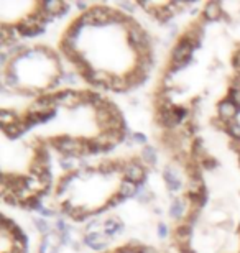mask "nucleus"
Segmentation results:
<instances>
[{
	"label": "nucleus",
	"instance_id": "1",
	"mask_svg": "<svg viewBox=\"0 0 240 253\" xmlns=\"http://www.w3.org/2000/svg\"><path fill=\"white\" fill-rule=\"evenodd\" d=\"M127 38H129V44L137 53V56L151 53L153 43H151L150 35H148L146 30H144V27H140L139 23H135L134 27H130L127 30Z\"/></svg>",
	"mask_w": 240,
	"mask_h": 253
},
{
	"label": "nucleus",
	"instance_id": "2",
	"mask_svg": "<svg viewBox=\"0 0 240 253\" xmlns=\"http://www.w3.org/2000/svg\"><path fill=\"white\" fill-rule=\"evenodd\" d=\"M49 143L63 156H69V158L83 156L84 138H73V136H68V135H61V136H56V138H51Z\"/></svg>",
	"mask_w": 240,
	"mask_h": 253
},
{
	"label": "nucleus",
	"instance_id": "3",
	"mask_svg": "<svg viewBox=\"0 0 240 253\" xmlns=\"http://www.w3.org/2000/svg\"><path fill=\"white\" fill-rule=\"evenodd\" d=\"M194 46L185 38H180V42L171 49V63L173 64H185L188 66L192 59Z\"/></svg>",
	"mask_w": 240,
	"mask_h": 253
},
{
	"label": "nucleus",
	"instance_id": "4",
	"mask_svg": "<svg viewBox=\"0 0 240 253\" xmlns=\"http://www.w3.org/2000/svg\"><path fill=\"white\" fill-rule=\"evenodd\" d=\"M124 179H129L135 184H142L146 179V171L144 168V165L139 160H130L124 161V169H122Z\"/></svg>",
	"mask_w": 240,
	"mask_h": 253
},
{
	"label": "nucleus",
	"instance_id": "5",
	"mask_svg": "<svg viewBox=\"0 0 240 253\" xmlns=\"http://www.w3.org/2000/svg\"><path fill=\"white\" fill-rule=\"evenodd\" d=\"M54 102H56V107L76 109V107H79V105H83V99H81V92L66 89V90H59V92L54 94Z\"/></svg>",
	"mask_w": 240,
	"mask_h": 253
},
{
	"label": "nucleus",
	"instance_id": "6",
	"mask_svg": "<svg viewBox=\"0 0 240 253\" xmlns=\"http://www.w3.org/2000/svg\"><path fill=\"white\" fill-rule=\"evenodd\" d=\"M173 237H175V244L176 247L180 249L181 252L185 250H190L191 247V239H192V225L186 224V222H183V224H180L176 227L175 234H173Z\"/></svg>",
	"mask_w": 240,
	"mask_h": 253
},
{
	"label": "nucleus",
	"instance_id": "7",
	"mask_svg": "<svg viewBox=\"0 0 240 253\" xmlns=\"http://www.w3.org/2000/svg\"><path fill=\"white\" fill-rule=\"evenodd\" d=\"M240 114V109L237 107L232 100L224 99L217 104V117L222 120L224 124H231L237 119V115Z\"/></svg>",
	"mask_w": 240,
	"mask_h": 253
},
{
	"label": "nucleus",
	"instance_id": "8",
	"mask_svg": "<svg viewBox=\"0 0 240 253\" xmlns=\"http://www.w3.org/2000/svg\"><path fill=\"white\" fill-rule=\"evenodd\" d=\"M84 245L89 247V249H93L96 252H104L107 250V245H109L110 239H107L105 234H100V232H89V234L84 235Z\"/></svg>",
	"mask_w": 240,
	"mask_h": 253
},
{
	"label": "nucleus",
	"instance_id": "9",
	"mask_svg": "<svg viewBox=\"0 0 240 253\" xmlns=\"http://www.w3.org/2000/svg\"><path fill=\"white\" fill-rule=\"evenodd\" d=\"M110 7H104V5H94L89 8V13L93 17L96 27H102V25H110L112 23V15Z\"/></svg>",
	"mask_w": 240,
	"mask_h": 253
},
{
	"label": "nucleus",
	"instance_id": "10",
	"mask_svg": "<svg viewBox=\"0 0 240 253\" xmlns=\"http://www.w3.org/2000/svg\"><path fill=\"white\" fill-rule=\"evenodd\" d=\"M43 12L49 15V17H63V13H66L69 10V5L63 2V0H45L42 2Z\"/></svg>",
	"mask_w": 240,
	"mask_h": 253
},
{
	"label": "nucleus",
	"instance_id": "11",
	"mask_svg": "<svg viewBox=\"0 0 240 253\" xmlns=\"http://www.w3.org/2000/svg\"><path fill=\"white\" fill-rule=\"evenodd\" d=\"M222 3L219 0H212V2H207L204 5L202 10V17L204 22H217V20L222 18Z\"/></svg>",
	"mask_w": 240,
	"mask_h": 253
},
{
	"label": "nucleus",
	"instance_id": "12",
	"mask_svg": "<svg viewBox=\"0 0 240 253\" xmlns=\"http://www.w3.org/2000/svg\"><path fill=\"white\" fill-rule=\"evenodd\" d=\"M175 109V107H173ZM156 122L160 124L163 128L166 130H173L176 125H180L181 122L178 120V117L175 115V112L173 110H158V115H156Z\"/></svg>",
	"mask_w": 240,
	"mask_h": 253
},
{
	"label": "nucleus",
	"instance_id": "13",
	"mask_svg": "<svg viewBox=\"0 0 240 253\" xmlns=\"http://www.w3.org/2000/svg\"><path fill=\"white\" fill-rule=\"evenodd\" d=\"M163 179H165V183L168 188H170V191H181L183 189V181L171 166H168V168H165V171H163Z\"/></svg>",
	"mask_w": 240,
	"mask_h": 253
},
{
	"label": "nucleus",
	"instance_id": "14",
	"mask_svg": "<svg viewBox=\"0 0 240 253\" xmlns=\"http://www.w3.org/2000/svg\"><path fill=\"white\" fill-rule=\"evenodd\" d=\"M110 79H112V74H109L107 71H104V69H94V73L89 78L88 83L96 85V87H105V89H109Z\"/></svg>",
	"mask_w": 240,
	"mask_h": 253
},
{
	"label": "nucleus",
	"instance_id": "15",
	"mask_svg": "<svg viewBox=\"0 0 240 253\" xmlns=\"http://www.w3.org/2000/svg\"><path fill=\"white\" fill-rule=\"evenodd\" d=\"M117 194H119L122 199H130V197H135L139 194V184L132 183L129 179H122L120 184H119V191H117Z\"/></svg>",
	"mask_w": 240,
	"mask_h": 253
},
{
	"label": "nucleus",
	"instance_id": "16",
	"mask_svg": "<svg viewBox=\"0 0 240 253\" xmlns=\"http://www.w3.org/2000/svg\"><path fill=\"white\" fill-rule=\"evenodd\" d=\"M102 229H104V234L107 237H112L115 234H122L124 232V224L117 219V217H109V219L104 220V224H102Z\"/></svg>",
	"mask_w": 240,
	"mask_h": 253
},
{
	"label": "nucleus",
	"instance_id": "17",
	"mask_svg": "<svg viewBox=\"0 0 240 253\" xmlns=\"http://www.w3.org/2000/svg\"><path fill=\"white\" fill-rule=\"evenodd\" d=\"M3 133H5V136L7 138H10V140H15V138H20L25 131H27V126H25V124H23V120L20 119L17 124H13V125H8V126H3Z\"/></svg>",
	"mask_w": 240,
	"mask_h": 253
},
{
	"label": "nucleus",
	"instance_id": "18",
	"mask_svg": "<svg viewBox=\"0 0 240 253\" xmlns=\"http://www.w3.org/2000/svg\"><path fill=\"white\" fill-rule=\"evenodd\" d=\"M153 64H155V61H153V56H151V53H148V54H140V56H137V63H135V68L137 71H140L142 74H146L151 71L153 68Z\"/></svg>",
	"mask_w": 240,
	"mask_h": 253
},
{
	"label": "nucleus",
	"instance_id": "19",
	"mask_svg": "<svg viewBox=\"0 0 240 253\" xmlns=\"http://www.w3.org/2000/svg\"><path fill=\"white\" fill-rule=\"evenodd\" d=\"M185 212H186V204L181 197H175L170 204V217L175 220H180L185 217Z\"/></svg>",
	"mask_w": 240,
	"mask_h": 253
},
{
	"label": "nucleus",
	"instance_id": "20",
	"mask_svg": "<svg viewBox=\"0 0 240 253\" xmlns=\"http://www.w3.org/2000/svg\"><path fill=\"white\" fill-rule=\"evenodd\" d=\"M191 158L194 161H197L199 165L202 163L204 160L207 158V151H206V146H204V141L201 138H196L192 141V153H191Z\"/></svg>",
	"mask_w": 240,
	"mask_h": 253
},
{
	"label": "nucleus",
	"instance_id": "21",
	"mask_svg": "<svg viewBox=\"0 0 240 253\" xmlns=\"http://www.w3.org/2000/svg\"><path fill=\"white\" fill-rule=\"evenodd\" d=\"M109 89L115 90V92H127V90H130V85L129 81L125 79V76H112Z\"/></svg>",
	"mask_w": 240,
	"mask_h": 253
},
{
	"label": "nucleus",
	"instance_id": "22",
	"mask_svg": "<svg viewBox=\"0 0 240 253\" xmlns=\"http://www.w3.org/2000/svg\"><path fill=\"white\" fill-rule=\"evenodd\" d=\"M142 161H144L145 165L148 166H155L156 161H158V153H156V148L155 146H150V145H145L144 148H142Z\"/></svg>",
	"mask_w": 240,
	"mask_h": 253
},
{
	"label": "nucleus",
	"instance_id": "23",
	"mask_svg": "<svg viewBox=\"0 0 240 253\" xmlns=\"http://www.w3.org/2000/svg\"><path fill=\"white\" fill-rule=\"evenodd\" d=\"M146 78H148L146 74H142L140 71H137V69H132L125 74V79L129 81L130 89H135V87H139V85H142L146 81Z\"/></svg>",
	"mask_w": 240,
	"mask_h": 253
},
{
	"label": "nucleus",
	"instance_id": "24",
	"mask_svg": "<svg viewBox=\"0 0 240 253\" xmlns=\"http://www.w3.org/2000/svg\"><path fill=\"white\" fill-rule=\"evenodd\" d=\"M173 15L175 13H173V10L170 8V3H166V5H158V8L155 10L153 17H155L160 23H166L173 18Z\"/></svg>",
	"mask_w": 240,
	"mask_h": 253
},
{
	"label": "nucleus",
	"instance_id": "25",
	"mask_svg": "<svg viewBox=\"0 0 240 253\" xmlns=\"http://www.w3.org/2000/svg\"><path fill=\"white\" fill-rule=\"evenodd\" d=\"M18 120H20V117L17 115V112H13V110H8V109L0 110V125H2V128L3 126L17 124Z\"/></svg>",
	"mask_w": 240,
	"mask_h": 253
},
{
	"label": "nucleus",
	"instance_id": "26",
	"mask_svg": "<svg viewBox=\"0 0 240 253\" xmlns=\"http://www.w3.org/2000/svg\"><path fill=\"white\" fill-rule=\"evenodd\" d=\"M18 30V35L20 37H27V38H33V37H38V35H43L45 33V27H23V25L17 23L15 25Z\"/></svg>",
	"mask_w": 240,
	"mask_h": 253
},
{
	"label": "nucleus",
	"instance_id": "27",
	"mask_svg": "<svg viewBox=\"0 0 240 253\" xmlns=\"http://www.w3.org/2000/svg\"><path fill=\"white\" fill-rule=\"evenodd\" d=\"M137 197H139V202H142V204H148V202H151L155 199V194H153L146 186L139 184V194H137Z\"/></svg>",
	"mask_w": 240,
	"mask_h": 253
},
{
	"label": "nucleus",
	"instance_id": "28",
	"mask_svg": "<svg viewBox=\"0 0 240 253\" xmlns=\"http://www.w3.org/2000/svg\"><path fill=\"white\" fill-rule=\"evenodd\" d=\"M91 215H94L93 211H89L88 207H76V211L73 212V215H71V219L76 220V222H83L86 219H89Z\"/></svg>",
	"mask_w": 240,
	"mask_h": 253
},
{
	"label": "nucleus",
	"instance_id": "29",
	"mask_svg": "<svg viewBox=\"0 0 240 253\" xmlns=\"http://www.w3.org/2000/svg\"><path fill=\"white\" fill-rule=\"evenodd\" d=\"M42 240L45 242H48L49 245H53L54 249H59L61 245H63V239H61V234L58 230H53V232H49L48 235H45Z\"/></svg>",
	"mask_w": 240,
	"mask_h": 253
},
{
	"label": "nucleus",
	"instance_id": "30",
	"mask_svg": "<svg viewBox=\"0 0 240 253\" xmlns=\"http://www.w3.org/2000/svg\"><path fill=\"white\" fill-rule=\"evenodd\" d=\"M173 112L178 117L180 122H188V119H190V109L185 107V105H175V109H173Z\"/></svg>",
	"mask_w": 240,
	"mask_h": 253
},
{
	"label": "nucleus",
	"instance_id": "31",
	"mask_svg": "<svg viewBox=\"0 0 240 253\" xmlns=\"http://www.w3.org/2000/svg\"><path fill=\"white\" fill-rule=\"evenodd\" d=\"M33 224L37 225V229H38L40 234L48 235L49 232H51V227H49V224H48L47 220L43 219V217H35V219H33Z\"/></svg>",
	"mask_w": 240,
	"mask_h": 253
},
{
	"label": "nucleus",
	"instance_id": "32",
	"mask_svg": "<svg viewBox=\"0 0 240 253\" xmlns=\"http://www.w3.org/2000/svg\"><path fill=\"white\" fill-rule=\"evenodd\" d=\"M226 131L232 136V140H239L240 138V124L237 122V120H234V122L227 124L226 125Z\"/></svg>",
	"mask_w": 240,
	"mask_h": 253
},
{
	"label": "nucleus",
	"instance_id": "33",
	"mask_svg": "<svg viewBox=\"0 0 240 253\" xmlns=\"http://www.w3.org/2000/svg\"><path fill=\"white\" fill-rule=\"evenodd\" d=\"M59 165H61V168H63L66 173H73L74 171V160L73 158H69V156H63V158L59 160Z\"/></svg>",
	"mask_w": 240,
	"mask_h": 253
},
{
	"label": "nucleus",
	"instance_id": "34",
	"mask_svg": "<svg viewBox=\"0 0 240 253\" xmlns=\"http://www.w3.org/2000/svg\"><path fill=\"white\" fill-rule=\"evenodd\" d=\"M61 76H63V83L64 84H76L78 83V73H73V71H59Z\"/></svg>",
	"mask_w": 240,
	"mask_h": 253
},
{
	"label": "nucleus",
	"instance_id": "35",
	"mask_svg": "<svg viewBox=\"0 0 240 253\" xmlns=\"http://www.w3.org/2000/svg\"><path fill=\"white\" fill-rule=\"evenodd\" d=\"M76 211V206L71 202L69 199H66V201H63L61 202V212H63L64 215H73V212Z\"/></svg>",
	"mask_w": 240,
	"mask_h": 253
},
{
	"label": "nucleus",
	"instance_id": "36",
	"mask_svg": "<svg viewBox=\"0 0 240 253\" xmlns=\"http://www.w3.org/2000/svg\"><path fill=\"white\" fill-rule=\"evenodd\" d=\"M129 138L134 141V143H139V145H146V135L145 133H140V131H135L132 133Z\"/></svg>",
	"mask_w": 240,
	"mask_h": 253
},
{
	"label": "nucleus",
	"instance_id": "37",
	"mask_svg": "<svg viewBox=\"0 0 240 253\" xmlns=\"http://www.w3.org/2000/svg\"><path fill=\"white\" fill-rule=\"evenodd\" d=\"M38 253H58V249H54V247L49 245L48 242L42 240V244L38 247Z\"/></svg>",
	"mask_w": 240,
	"mask_h": 253
},
{
	"label": "nucleus",
	"instance_id": "38",
	"mask_svg": "<svg viewBox=\"0 0 240 253\" xmlns=\"http://www.w3.org/2000/svg\"><path fill=\"white\" fill-rule=\"evenodd\" d=\"M229 100H232L234 104L240 109V89H231L229 90Z\"/></svg>",
	"mask_w": 240,
	"mask_h": 253
},
{
	"label": "nucleus",
	"instance_id": "39",
	"mask_svg": "<svg viewBox=\"0 0 240 253\" xmlns=\"http://www.w3.org/2000/svg\"><path fill=\"white\" fill-rule=\"evenodd\" d=\"M201 166H202L204 169H211V171H212V169H217L219 163H217V160H214V158H209V156H207V158L204 160L202 163H201Z\"/></svg>",
	"mask_w": 240,
	"mask_h": 253
},
{
	"label": "nucleus",
	"instance_id": "40",
	"mask_svg": "<svg viewBox=\"0 0 240 253\" xmlns=\"http://www.w3.org/2000/svg\"><path fill=\"white\" fill-rule=\"evenodd\" d=\"M156 234H158V237L160 239H166L168 237V234H170V230H168V225L166 224H158V227H156Z\"/></svg>",
	"mask_w": 240,
	"mask_h": 253
},
{
	"label": "nucleus",
	"instance_id": "41",
	"mask_svg": "<svg viewBox=\"0 0 240 253\" xmlns=\"http://www.w3.org/2000/svg\"><path fill=\"white\" fill-rule=\"evenodd\" d=\"M163 83H161V87L163 89H171V85H173V74L170 73H166L165 76H163Z\"/></svg>",
	"mask_w": 240,
	"mask_h": 253
},
{
	"label": "nucleus",
	"instance_id": "42",
	"mask_svg": "<svg viewBox=\"0 0 240 253\" xmlns=\"http://www.w3.org/2000/svg\"><path fill=\"white\" fill-rule=\"evenodd\" d=\"M119 8L120 10H125V12L132 13L135 10V3H130V2H119Z\"/></svg>",
	"mask_w": 240,
	"mask_h": 253
},
{
	"label": "nucleus",
	"instance_id": "43",
	"mask_svg": "<svg viewBox=\"0 0 240 253\" xmlns=\"http://www.w3.org/2000/svg\"><path fill=\"white\" fill-rule=\"evenodd\" d=\"M38 212H40V215H42V217H54L56 215V212L53 209H49V207H45V206Z\"/></svg>",
	"mask_w": 240,
	"mask_h": 253
},
{
	"label": "nucleus",
	"instance_id": "44",
	"mask_svg": "<svg viewBox=\"0 0 240 253\" xmlns=\"http://www.w3.org/2000/svg\"><path fill=\"white\" fill-rule=\"evenodd\" d=\"M232 66L236 68L237 73H240V51H236L232 56Z\"/></svg>",
	"mask_w": 240,
	"mask_h": 253
},
{
	"label": "nucleus",
	"instance_id": "45",
	"mask_svg": "<svg viewBox=\"0 0 240 253\" xmlns=\"http://www.w3.org/2000/svg\"><path fill=\"white\" fill-rule=\"evenodd\" d=\"M135 253H160L156 249H153V247H145V245H142L139 250H137Z\"/></svg>",
	"mask_w": 240,
	"mask_h": 253
},
{
	"label": "nucleus",
	"instance_id": "46",
	"mask_svg": "<svg viewBox=\"0 0 240 253\" xmlns=\"http://www.w3.org/2000/svg\"><path fill=\"white\" fill-rule=\"evenodd\" d=\"M112 253H134V250L130 249V245L127 244V245H124V247H119V249H115Z\"/></svg>",
	"mask_w": 240,
	"mask_h": 253
},
{
	"label": "nucleus",
	"instance_id": "47",
	"mask_svg": "<svg viewBox=\"0 0 240 253\" xmlns=\"http://www.w3.org/2000/svg\"><path fill=\"white\" fill-rule=\"evenodd\" d=\"M231 146H232V150L237 153V156H240V138L239 140H232L231 141Z\"/></svg>",
	"mask_w": 240,
	"mask_h": 253
},
{
	"label": "nucleus",
	"instance_id": "48",
	"mask_svg": "<svg viewBox=\"0 0 240 253\" xmlns=\"http://www.w3.org/2000/svg\"><path fill=\"white\" fill-rule=\"evenodd\" d=\"M0 63H2V66H8L10 63V56L7 53H0Z\"/></svg>",
	"mask_w": 240,
	"mask_h": 253
},
{
	"label": "nucleus",
	"instance_id": "49",
	"mask_svg": "<svg viewBox=\"0 0 240 253\" xmlns=\"http://www.w3.org/2000/svg\"><path fill=\"white\" fill-rule=\"evenodd\" d=\"M78 10L79 12H83V13H86L89 10V5L86 3V2H78Z\"/></svg>",
	"mask_w": 240,
	"mask_h": 253
},
{
	"label": "nucleus",
	"instance_id": "50",
	"mask_svg": "<svg viewBox=\"0 0 240 253\" xmlns=\"http://www.w3.org/2000/svg\"><path fill=\"white\" fill-rule=\"evenodd\" d=\"M71 247H73V249H74V250H78V252H81V244H79V242H74V244H73V245H71Z\"/></svg>",
	"mask_w": 240,
	"mask_h": 253
},
{
	"label": "nucleus",
	"instance_id": "51",
	"mask_svg": "<svg viewBox=\"0 0 240 253\" xmlns=\"http://www.w3.org/2000/svg\"><path fill=\"white\" fill-rule=\"evenodd\" d=\"M181 253H196V252H192V250L190 249V250H185V252H181Z\"/></svg>",
	"mask_w": 240,
	"mask_h": 253
},
{
	"label": "nucleus",
	"instance_id": "52",
	"mask_svg": "<svg viewBox=\"0 0 240 253\" xmlns=\"http://www.w3.org/2000/svg\"><path fill=\"white\" fill-rule=\"evenodd\" d=\"M3 253H15V252H12V250H10V252H3Z\"/></svg>",
	"mask_w": 240,
	"mask_h": 253
},
{
	"label": "nucleus",
	"instance_id": "53",
	"mask_svg": "<svg viewBox=\"0 0 240 253\" xmlns=\"http://www.w3.org/2000/svg\"><path fill=\"white\" fill-rule=\"evenodd\" d=\"M102 253H112V252H102Z\"/></svg>",
	"mask_w": 240,
	"mask_h": 253
}]
</instances>
